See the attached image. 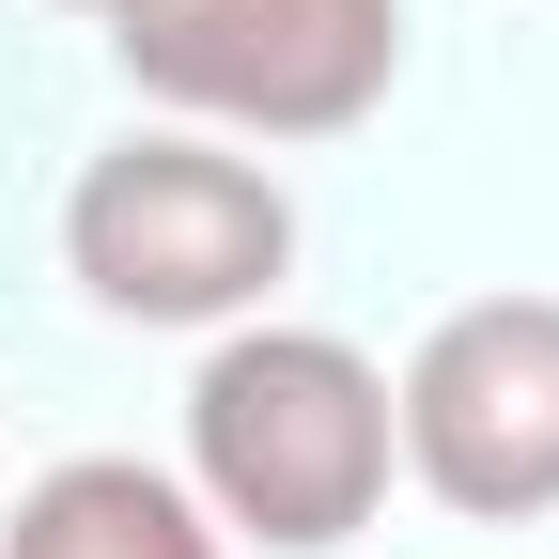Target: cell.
<instances>
[{"label": "cell", "mask_w": 559, "mask_h": 559, "mask_svg": "<svg viewBox=\"0 0 559 559\" xmlns=\"http://www.w3.org/2000/svg\"><path fill=\"white\" fill-rule=\"evenodd\" d=\"M389 373L358 358L342 326H218L187 373V498L218 513V544L264 559H326L389 513Z\"/></svg>", "instance_id": "cell-1"}, {"label": "cell", "mask_w": 559, "mask_h": 559, "mask_svg": "<svg viewBox=\"0 0 559 559\" xmlns=\"http://www.w3.org/2000/svg\"><path fill=\"white\" fill-rule=\"evenodd\" d=\"M62 264L124 326H249L296 280V202H280V171L249 140L140 124L62 187Z\"/></svg>", "instance_id": "cell-2"}, {"label": "cell", "mask_w": 559, "mask_h": 559, "mask_svg": "<svg viewBox=\"0 0 559 559\" xmlns=\"http://www.w3.org/2000/svg\"><path fill=\"white\" fill-rule=\"evenodd\" d=\"M109 62L202 140H342L404 79V0H109Z\"/></svg>", "instance_id": "cell-3"}, {"label": "cell", "mask_w": 559, "mask_h": 559, "mask_svg": "<svg viewBox=\"0 0 559 559\" xmlns=\"http://www.w3.org/2000/svg\"><path fill=\"white\" fill-rule=\"evenodd\" d=\"M389 451L419 498H451L466 528L559 513V296H466L419 326V358L389 389Z\"/></svg>", "instance_id": "cell-4"}, {"label": "cell", "mask_w": 559, "mask_h": 559, "mask_svg": "<svg viewBox=\"0 0 559 559\" xmlns=\"http://www.w3.org/2000/svg\"><path fill=\"white\" fill-rule=\"evenodd\" d=\"M0 559H234V544H218V513H202L171 466H140V451H62L47 481H16Z\"/></svg>", "instance_id": "cell-5"}, {"label": "cell", "mask_w": 559, "mask_h": 559, "mask_svg": "<svg viewBox=\"0 0 559 559\" xmlns=\"http://www.w3.org/2000/svg\"><path fill=\"white\" fill-rule=\"evenodd\" d=\"M79 16H109V0H79Z\"/></svg>", "instance_id": "cell-6"}]
</instances>
